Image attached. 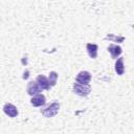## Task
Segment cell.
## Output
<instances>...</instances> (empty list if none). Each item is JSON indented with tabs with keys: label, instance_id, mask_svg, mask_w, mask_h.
<instances>
[{
	"label": "cell",
	"instance_id": "1",
	"mask_svg": "<svg viewBox=\"0 0 134 134\" xmlns=\"http://www.w3.org/2000/svg\"><path fill=\"white\" fill-rule=\"evenodd\" d=\"M73 91L80 96H87L91 91V86L89 84H82L75 82L73 85Z\"/></svg>",
	"mask_w": 134,
	"mask_h": 134
},
{
	"label": "cell",
	"instance_id": "2",
	"mask_svg": "<svg viewBox=\"0 0 134 134\" xmlns=\"http://www.w3.org/2000/svg\"><path fill=\"white\" fill-rule=\"evenodd\" d=\"M59 109H60V104L59 103H52L49 106H47L46 108L42 109L41 113L45 117H52L59 112Z\"/></svg>",
	"mask_w": 134,
	"mask_h": 134
},
{
	"label": "cell",
	"instance_id": "3",
	"mask_svg": "<svg viewBox=\"0 0 134 134\" xmlns=\"http://www.w3.org/2000/svg\"><path fill=\"white\" fill-rule=\"evenodd\" d=\"M26 91H27V93H28L29 95L34 96V95H36V94H39V93L42 91V88H41V86L37 83V81H36V82H29L28 85H27Z\"/></svg>",
	"mask_w": 134,
	"mask_h": 134
},
{
	"label": "cell",
	"instance_id": "4",
	"mask_svg": "<svg viewBox=\"0 0 134 134\" xmlns=\"http://www.w3.org/2000/svg\"><path fill=\"white\" fill-rule=\"evenodd\" d=\"M46 103V98L43 94H36L32 96V98L30 99V104L34 106V107H40V106H43L45 105Z\"/></svg>",
	"mask_w": 134,
	"mask_h": 134
},
{
	"label": "cell",
	"instance_id": "5",
	"mask_svg": "<svg viewBox=\"0 0 134 134\" xmlns=\"http://www.w3.org/2000/svg\"><path fill=\"white\" fill-rule=\"evenodd\" d=\"M3 111L9 117H16L18 115V109L13 104H5L3 106Z\"/></svg>",
	"mask_w": 134,
	"mask_h": 134
},
{
	"label": "cell",
	"instance_id": "6",
	"mask_svg": "<svg viewBox=\"0 0 134 134\" xmlns=\"http://www.w3.org/2000/svg\"><path fill=\"white\" fill-rule=\"evenodd\" d=\"M90 81H91V74L88 71H81L76 75V80H75V82L82 84H89Z\"/></svg>",
	"mask_w": 134,
	"mask_h": 134
},
{
	"label": "cell",
	"instance_id": "7",
	"mask_svg": "<svg viewBox=\"0 0 134 134\" xmlns=\"http://www.w3.org/2000/svg\"><path fill=\"white\" fill-rule=\"evenodd\" d=\"M37 83L41 86L42 89H45V90H48V89L51 87L49 80H48L47 77H45L44 75H42V74L38 75V77H37Z\"/></svg>",
	"mask_w": 134,
	"mask_h": 134
},
{
	"label": "cell",
	"instance_id": "8",
	"mask_svg": "<svg viewBox=\"0 0 134 134\" xmlns=\"http://www.w3.org/2000/svg\"><path fill=\"white\" fill-rule=\"evenodd\" d=\"M108 51L111 53V57H112V59H116L121 52H122V50H121V47L120 46H117V45H110L109 47H108Z\"/></svg>",
	"mask_w": 134,
	"mask_h": 134
},
{
	"label": "cell",
	"instance_id": "9",
	"mask_svg": "<svg viewBox=\"0 0 134 134\" xmlns=\"http://www.w3.org/2000/svg\"><path fill=\"white\" fill-rule=\"evenodd\" d=\"M86 48H87V51H88V54L90 58L92 59H95L97 57V45L96 44H91V43H88L86 45Z\"/></svg>",
	"mask_w": 134,
	"mask_h": 134
},
{
	"label": "cell",
	"instance_id": "10",
	"mask_svg": "<svg viewBox=\"0 0 134 134\" xmlns=\"http://www.w3.org/2000/svg\"><path fill=\"white\" fill-rule=\"evenodd\" d=\"M115 71L118 75L124 74L125 72V66H124V58H118L115 62Z\"/></svg>",
	"mask_w": 134,
	"mask_h": 134
},
{
	"label": "cell",
	"instance_id": "11",
	"mask_svg": "<svg viewBox=\"0 0 134 134\" xmlns=\"http://www.w3.org/2000/svg\"><path fill=\"white\" fill-rule=\"evenodd\" d=\"M48 80H49V82H50L51 87H52V86H54V85L57 84V80H58V73H57L55 71H51V72L49 73V77H48Z\"/></svg>",
	"mask_w": 134,
	"mask_h": 134
},
{
	"label": "cell",
	"instance_id": "12",
	"mask_svg": "<svg viewBox=\"0 0 134 134\" xmlns=\"http://www.w3.org/2000/svg\"><path fill=\"white\" fill-rule=\"evenodd\" d=\"M106 39H113V40H117V41H119V42H122V41H124V37L118 38V37H114V36H107Z\"/></svg>",
	"mask_w": 134,
	"mask_h": 134
}]
</instances>
